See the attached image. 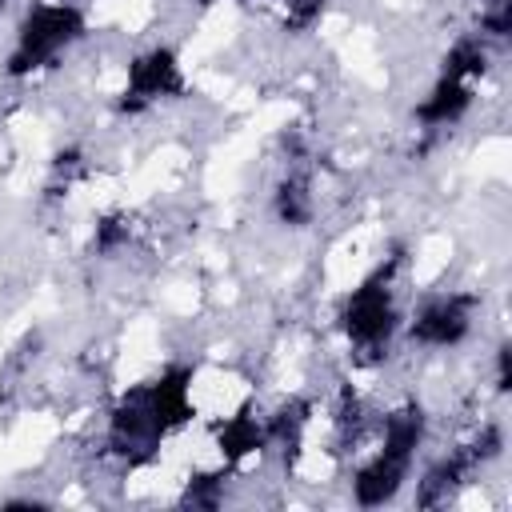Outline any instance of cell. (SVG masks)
Masks as SVG:
<instances>
[{
	"mask_svg": "<svg viewBox=\"0 0 512 512\" xmlns=\"http://www.w3.org/2000/svg\"><path fill=\"white\" fill-rule=\"evenodd\" d=\"M480 472H484V468L476 464V456H472L464 444H456L452 452H444L440 460H432V464L424 468V476L416 480L412 504L424 508V512H432V508H448V504L460 500V492H464Z\"/></svg>",
	"mask_w": 512,
	"mask_h": 512,
	"instance_id": "obj_8",
	"label": "cell"
},
{
	"mask_svg": "<svg viewBox=\"0 0 512 512\" xmlns=\"http://www.w3.org/2000/svg\"><path fill=\"white\" fill-rule=\"evenodd\" d=\"M428 436V412L420 400H400L380 416L372 448L352 468V500L360 508H384L412 480V464Z\"/></svg>",
	"mask_w": 512,
	"mask_h": 512,
	"instance_id": "obj_2",
	"label": "cell"
},
{
	"mask_svg": "<svg viewBox=\"0 0 512 512\" xmlns=\"http://www.w3.org/2000/svg\"><path fill=\"white\" fill-rule=\"evenodd\" d=\"M272 216L280 228L288 232H304L316 224V212H320V200H316V168L312 160H296V164H284V172L276 176L272 184Z\"/></svg>",
	"mask_w": 512,
	"mask_h": 512,
	"instance_id": "obj_9",
	"label": "cell"
},
{
	"mask_svg": "<svg viewBox=\"0 0 512 512\" xmlns=\"http://www.w3.org/2000/svg\"><path fill=\"white\" fill-rule=\"evenodd\" d=\"M188 96V72L172 44H152L136 52L124 68V88L116 92V112L144 116L168 100Z\"/></svg>",
	"mask_w": 512,
	"mask_h": 512,
	"instance_id": "obj_6",
	"label": "cell"
},
{
	"mask_svg": "<svg viewBox=\"0 0 512 512\" xmlns=\"http://www.w3.org/2000/svg\"><path fill=\"white\" fill-rule=\"evenodd\" d=\"M404 272H408V256H404V248H396L356 288H348L336 308V324H340L348 348L368 364L388 356L392 340L404 328V300H400Z\"/></svg>",
	"mask_w": 512,
	"mask_h": 512,
	"instance_id": "obj_3",
	"label": "cell"
},
{
	"mask_svg": "<svg viewBox=\"0 0 512 512\" xmlns=\"http://www.w3.org/2000/svg\"><path fill=\"white\" fill-rule=\"evenodd\" d=\"M268 4V16L284 28V32H312L324 12H328V0H264Z\"/></svg>",
	"mask_w": 512,
	"mask_h": 512,
	"instance_id": "obj_14",
	"label": "cell"
},
{
	"mask_svg": "<svg viewBox=\"0 0 512 512\" xmlns=\"http://www.w3.org/2000/svg\"><path fill=\"white\" fill-rule=\"evenodd\" d=\"M476 36L488 44H504L512 36V0H476Z\"/></svg>",
	"mask_w": 512,
	"mask_h": 512,
	"instance_id": "obj_16",
	"label": "cell"
},
{
	"mask_svg": "<svg viewBox=\"0 0 512 512\" xmlns=\"http://www.w3.org/2000/svg\"><path fill=\"white\" fill-rule=\"evenodd\" d=\"M212 440H216L220 464L240 468L244 460L260 456L268 448V420L260 416L256 404H240L232 416H224V420L212 424Z\"/></svg>",
	"mask_w": 512,
	"mask_h": 512,
	"instance_id": "obj_10",
	"label": "cell"
},
{
	"mask_svg": "<svg viewBox=\"0 0 512 512\" xmlns=\"http://www.w3.org/2000/svg\"><path fill=\"white\" fill-rule=\"evenodd\" d=\"M488 72H492V44L476 32L456 36L448 44V52L440 56V72H436L432 88L412 108V120L420 124V132H440V128L460 124L472 112L476 92Z\"/></svg>",
	"mask_w": 512,
	"mask_h": 512,
	"instance_id": "obj_4",
	"label": "cell"
},
{
	"mask_svg": "<svg viewBox=\"0 0 512 512\" xmlns=\"http://www.w3.org/2000/svg\"><path fill=\"white\" fill-rule=\"evenodd\" d=\"M132 244H136V220L124 208L96 216V224H92V252L96 256H120Z\"/></svg>",
	"mask_w": 512,
	"mask_h": 512,
	"instance_id": "obj_12",
	"label": "cell"
},
{
	"mask_svg": "<svg viewBox=\"0 0 512 512\" xmlns=\"http://www.w3.org/2000/svg\"><path fill=\"white\" fill-rule=\"evenodd\" d=\"M200 8H216V4H236V0H196Z\"/></svg>",
	"mask_w": 512,
	"mask_h": 512,
	"instance_id": "obj_18",
	"label": "cell"
},
{
	"mask_svg": "<svg viewBox=\"0 0 512 512\" xmlns=\"http://www.w3.org/2000/svg\"><path fill=\"white\" fill-rule=\"evenodd\" d=\"M84 36H88V16L76 0H32V8L20 16L12 32L4 76L32 80L44 68H52L60 56H68Z\"/></svg>",
	"mask_w": 512,
	"mask_h": 512,
	"instance_id": "obj_5",
	"label": "cell"
},
{
	"mask_svg": "<svg viewBox=\"0 0 512 512\" xmlns=\"http://www.w3.org/2000/svg\"><path fill=\"white\" fill-rule=\"evenodd\" d=\"M228 472H232L228 464H220L212 472H192L180 488V508H204V512L220 508L228 496Z\"/></svg>",
	"mask_w": 512,
	"mask_h": 512,
	"instance_id": "obj_13",
	"label": "cell"
},
{
	"mask_svg": "<svg viewBox=\"0 0 512 512\" xmlns=\"http://www.w3.org/2000/svg\"><path fill=\"white\" fill-rule=\"evenodd\" d=\"M492 380H496V392L512 388V348H508V340L496 344V352H492Z\"/></svg>",
	"mask_w": 512,
	"mask_h": 512,
	"instance_id": "obj_17",
	"label": "cell"
},
{
	"mask_svg": "<svg viewBox=\"0 0 512 512\" xmlns=\"http://www.w3.org/2000/svg\"><path fill=\"white\" fill-rule=\"evenodd\" d=\"M268 420V448L276 444L280 452H284V460L292 464L296 456H300V448H304V436H308V428H312V404L308 400H300V396H292V400H284L272 416H264Z\"/></svg>",
	"mask_w": 512,
	"mask_h": 512,
	"instance_id": "obj_11",
	"label": "cell"
},
{
	"mask_svg": "<svg viewBox=\"0 0 512 512\" xmlns=\"http://www.w3.org/2000/svg\"><path fill=\"white\" fill-rule=\"evenodd\" d=\"M192 380V364H164L156 376L128 384L108 408L104 452L124 468H148L160 456L164 440L192 424Z\"/></svg>",
	"mask_w": 512,
	"mask_h": 512,
	"instance_id": "obj_1",
	"label": "cell"
},
{
	"mask_svg": "<svg viewBox=\"0 0 512 512\" xmlns=\"http://www.w3.org/2000/svg\"><path fill=\"white\" fill-rule=\"evenodd\" d=\"M88 172V160H84V148L80 144H68V148H60L56 156H52V164H48V184H44V196L48 200H60V196H68V188L80 180Z\"/></svg>",
	"mask_w": 512,
	"mask_h": 512,
	"instance_id": "obj_15",
	"label": "cell"
},
{
	"mask_svg": "<svg viewBox=\"0 0 512 512\" xmlns=\"http://www.w3.org/2000/svg\"><path fill=\"white\" fill-rule=\"evenodd\" d=\"M4 8H8V0H0V16H4Z\"/></svg>",
	"mask_w": 512,
	"mask_h": 512,
	"instance_id": "obj_19",
	"label": "cell"
},
{
	"mask_svg": "<svg viewBox=\"0 0 512 512\" xmlns=\"http://www.w3.org/2000/svg\"><path fill=\"white\" fill-rule=\"evenodd\" d=\"M480 316V296L452 288V292H432L416 304V312L404 320V340L412 348H428V352H444V348H460Z\"/></svg>",
	"mask_w": 512,
	"mask_h": 512,
	"instance_id": "obj_7",
	"label": "cell"
}]
</instances>
